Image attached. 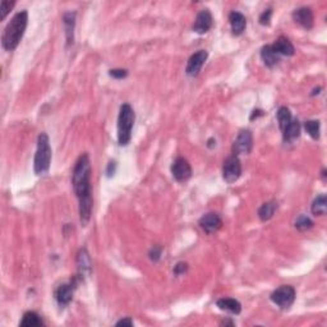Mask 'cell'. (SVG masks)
<instances>
[{
  "label": "cell",
  "mask_w": 327,
  "mask_h": 327,
  "mask_svg": "<svg viewBox=\"0 0 327 327\" xmlns=\"http://www.w3.org/2000/svg\"><path fill=\"white\" fill-rule=\"evenodd\" d=\"M27 23H29V13L27 10H22L17 13L12 21L6 25L1 36V45L5 50L12 51L18 46L27 29Z\"/></svg>",
  "instance_id": "6da1fadb"
},
{
  "label": "cell",
  "mask_w": 327,
  "mask_h": 327,
  "mask_svg": "<svg viewBox=\"0 0 327 327\" xmlns=\"http://www.w3.org/2000/svg\"><path fill=\"white\" fill-rule=\"evenodd\" d=\"M91 163L87 154H82L77 160L76 166L73 170L72 184L77 197L92 193L91 191Z\"/></svg>",
  "instance_id": "7a4b0ae2"
},
{
  "label": "cell",
  "mask_w": 327,
  "mask_h": 327,
  "mask_svg": "<svg viewBox=\"0 0 327 327\" xmlns=\"http://www.w3.org/2000/svg\"><path fill=\"white\" fill-rule=\"evenodd\" d=\"M134 111L129 104L120 106L118 117V142L120 146H127L132 139V129L134 124Z\"/></svg>",
  "instance_id": "3957f363"
},
{
  "label": "cell",
  "mask_w": 327,
  "mask_h": 327,
  "mask_svg": "<svg viewBox=\"0 0 327 327\" xmlns=\"http://www.w3.org/2000/svg\"><path fill=\"white\" fill-rule=\"evenodd\" d=\"M51 164V147L49 135L46 133H41L37 138V150L35 155L33 170L37 175L47 173Z\"/></svg>",
  "instance_id": "277c9868"
},
{
  "label": "cell",
  "mask_w": 327,
  "mask_h": 327,
  "mask_svg": "<svg viewBox=\"0 0 327 327\" xmlns=\"http://www.w3.org/2000/svg\"><path fill=\"white\" fill-rule=\"evenodd\" d=\"M296 296L295 289L292 285H283L280 288H277L272 294H271V300L276 305H279L280 308L286 309L292 307Z\"/></svg>",
  "instance_id": "5b68a950"
},
{
  "label": "cell",
  "mask_w": 327,
  "mask_h": 327,
  "mask_svg": "<svg viewBox=\"0 0 327 327\" xmlns=\"http://www.w3.org/2000/svg\"><path fill=\"white\" fill-rule=\"evenodd\" d=\"M242 175V163L236 155H231L224 161L223 176L224 180L228 183H234L239 179Z\"/></svg>",
  "instance_id": "8992f818"
},
{
  "label": "cell",
  "mask_w": 327,
  "mask_h": 327,
  "mask_svg": "<svg viewBox=\"0 0 327 327\" xmlns=\"http://www.w3.org/2000/svg\"><path fill=\"white\" fill-rule=\"evenodd\" d=\"M171 174L176 182H187L192 176V167L184 158H176L171 165Z\"/></svg>",
  "instance_id": "52a82bcc"
},
{
  "label": "cell",
  "mask_w": 327,
  "mask_h": 327,
  "mask_svg": "<svg viewBox=\"0 0 327 327\" xmlns=\"http://www.w3.org/2000/svg\"><path fill=\"white\" fill-rule=\"evenodd\" d=\"M252 146H253V135L249 129H244L238 134L235 142L233 145L234 155H247L251 152Z\"/></svg>",
  "instance_id": "ba28073f"
},
{
  "label": "cell",
  "mask_w": 327,
  "mask_h": 327,
  "mask_svg": "<svg viewBox=\"0 0 327 327\" xmlns=\"http://www.w3.org/2000/svg\"><path fill=\"white\" fill-rule=\"evenodd\" d=\"M208 58V53L206 50H199L195 53L189 58L188 64H187L186 73L189 77H197L201 72L202 66L204 65L206 60Z\"/></svg>",
  "instance_id": "9c48e42d"
},
{
  "label": "cell",
  "mask_w": 327,
  "mask_h": 327,
  "mask_svg": "<svg viewBox=\"0 0 327 327\" xmlns=\"http://www.w3.org/2000/svg\"><path fill=\"white\" fill-rule=\"evenodd\" d=\"M212 23H214V18H212V14L208 9H202L201 12L197 14L195 21V25H193V31L196 33H199V35H203L206 32H208L212 27Z\"/></svg>",
  "instance_id": "30bf717a"
},
{
  "label": "cell",
  "mask_w": 327,
  "mask_h": 327,
  "mask_svg": "<svg viewBox=\"0 0 327 327\" xmlns=\"http://www.w3.org/2000/svg\"><path fill=\"white\" fill-rule=\"evenodd\" d=\"M198 224L204 233L214 234L220 229L221 225H223V221H221L219 215L215 214V212H210V214L203 215V216L199 219Z\"/></svg>",
  "instance_id": "8fae6325"
},
{
  "label": "cell",
  "mask_w": 327,
  "mask_h": 327,
  "mask_svg": "<svg viewBox=\"0 0 327 327\" xmlns=\"http://www.w3.org/2000/svg\"><path fill=\"white\" fill-rule=\"evenodd\" d=\"M293 19L295 21L298 25L304 27L305 30H311L315 23V17H313V12L308 6H300L298 9L293 12Z\"/></svg>",
  "instance_id": "7c38bea8"
},
{
  "label": "cell",
  "mask_w": 327,
  "mask_h": 327,
  "mask_svg": "<svg viewBox=\"0 0 327 327\" xmlns=\"http://www.w3.org/2000/svg\"><path fill=\"white\" fill-rule=\"evenodd\" d=\"M79 220L83 227H87V224L91 220L92 212V193L79 197Z\"/></svg>",
  "instance_id": "4fadbf2b"
},
{
  "label": "cell",
  "mask_w": 327,
  "mask_h": 327,
  "mask_svg": "<svg viewBox=\"0 0 327 327\" xmlns=\"http://www.w3.org/2000/svg\"><path fill=\"white\" fill-rule=\"evenodd\" d=\"M55 298L60 307H65L73 299V285L72 284H62L55 292Z\"/></svg>",
  "instance_id": "5bb4252c"
},
{
  "label": "cell",
  "mask_w": 327,
  "mask_h": 327,
  "mask_svg": "<svg viewBox=\"0 0 327 327\" xmlns=\"http://www.w3.org/2000/svg\"><path fill=\"white\" fill-rule=\"evenodd\" d=\"M271 46H272V49H274L280 57L281 55H283V57H292V55H294V53H295V49H294L293 44L289 41V38L284 37V36L277 38Z\"/></svg>",
  "instance_id": "9a60e30c"
},
{
  "label": "cell",
  "mask_w": 327,
  "mask_h": 327,
  "mask_svg": "<svg viewBox=\"0 0 327 327\" xmlns=\"http://www.w3.org/2000/svg\"><path fill=\"white\" fill-rule=\"evenodd\" d=\"M229 21L230 26H231V31L233 35L239 36L244 32L245 27H247V19L243 16L240 12H231L229 14Z\"/></svg>",
  "instance_id": "2e32d148"
},
{
  "label": "cell",
  "mask_w": 327,
  "mask_h": 327,
  "mask_svg": "<svg viewBox=\"0 0 327 327\" xmlns=\"http://www.w3.org/2000/svg\"><path fill=\"white\" fill-rule=\"evenodd\" d=\"M216 304L221 311L230 312V313H233V315H239L240 312H242V304H240L236 299L221 298L217 300Z\"/></svg>",
  "instance_id": "e0dca14e"
},
{
  "label": "cell",
  "mask_w": 327,
  "mask_h": 327,
  "mask_svg": "<svg viewBox=\"0 0 327 327\" xmlns=\"http://www.w3.org/2000/svg\"><path fill=\"white\" fill-rule=\"evenodd\" d=\"M77 264H78V271L81 276H86L91 272V260L86 249H81L77 255Z\"/></svg>",
  "instance_id": "ac0fdd59"
},
{
  "label": "cell",
  "mask_w": 327,
  "mask_h": 327,
  "mask_svg": "<svg viewBox=\"0 0 327 327\" xmlns=\"http://www.w3.org/2000/svg\"><path fill=\"white\" fill-rule=\"evenodd\" d=\"M261 58L262 60H263V63L267 66H270V68L275 66L280 62V55L272 49L271 45H266V46L262 47Z\"/></svg>",
  "instance_id": "d6986e66"
},
{
  "label": "cell",
  "mask_w": 327,
  "mask_h": 327,
  "mask_svg": "<svg viewBox=\"0 0 327 327\" xmlns=\"http://www.w3.org/2000/svg\"><path fill=\"white\" fill-rule=\"evenodd\" d=\"M64 27H65V33H66V41L68 44H73L74 40V26H76V13L68 12L64 14L63 17Z\"/></svg>",
  "instance_id": "ffe728a7"
},
{
  "label": "cell",
  "mask_w": 327,
  "mask_h": 327,
  "mask_svg": "<svg viewBox=\"0 0 327 327\" xmlns=\"http://www.w3.org/2000/svg\"><path fill=\"white\" fill-rule=\"evenodd\" d=\"M284 132V139L286 142H294L296 138H299L300 135V124L298 120H292L289 123V126L286 127L283 131Z\"/></svg>",
  "instance_id": "44dd1931"
},
{
  "label": "cell",
  "mask_w": 327,
  "mask_h": 327,
  "mask_svg": "<svg viewBox=\"0 0 327 327\" xmlns=\"http://www.w3.org/2000/svg\"><path fill=\"white\" fill-rule=\"evenodd\" d=\"M277 204L276 202L271 201V202H266L260 207L258 210V217L261 219V221H268L271 220L272 217H274L275 211H276Z\"/></svg>",
  "instance_id": "7402d4cb"
},
{
  "label": "cell",
  "mask_w": 327,
  "mask_h": 327,
  "mask_svg": "<svg viewBox=\"0 0 327 327\" xmlns=\"http://www.w3.org/2000/svg\"><path fill=\"white\" fill-rule=\"evenodd\" d=\"M19 325L22 327H38L42 326L44 322L36 312H26Z\"/></svg>",
  "instance_id": "603a6c76"
},
{
  "label": "cell",
  "mask_w": 327,
  "mask_h": 327,
  "mask_svg": "<svg viewBox=\"0 0 327 327\" xmlns=\"http://www.w3.org/2000/svg\"><path fill=\"white\" fill-rule=\"evenodd\" d=\"M327 210V197L326 195H320L312 203V212L316 216H324Z\"/></svg>",
  "instance_id": "cb8c5ba5"
},
{
  "label": "cell",
  "mask_w": 327,
  "mask_h": 327,
  "mask_svg": "<svg viewBox=\"0 0 327 327\" xmlns=\"http://www.w3.org/2000/svg\"><path fill=\"white\" fill-rule=\"evenodd\" d=\"M277 122H279V127H280L281 131H284L292 122V113L286 106H281L277 110Z\"/></svg>",
  "instance_id": "d4e9b609"
},
{
  "label": "cell",
  "mask_w": 327,
  "mask_h": 327,
  "mask_svg": "<svg viewBox=\"0 0 327 327\" xmlns=\"http://www.w3.org/2000/svg\"><path fill=\"white\" fill-rule=\"evenodd\" d=\"M304 128L312 138H320V122L318 120H308V122H305Z\"/></svg>",
  "instance_id": "484cf974"
},
{
  "label": "cell",
  "mask_w": 327,
  "mask_h": 327,
  "mask_svg": "<svg viewBox=\"0 0 327 327\" xmlns=\"http://www.w3.org/2000/svg\"><path fill=\"white\" fill-rule=\"evenodd\" d=\"M312 227H313V221H312L309 217L305 216V215H300V216L296 219L295 228L299 230V231H305V230H309Z\"/></svg>",
  "instance_id": "4316f807"
},
{
  "label": "cell",
  "mask_w": 327,
  "mask_h": 327,
  "mask_svg": "<svg viewBox=\"0 0 327 327\" xmlns=\"http://www.w3.org/2000/svg\"><path fill=\"white\" fill-rule=\"evenodd\" d=\"M161 255H163V247H160V245H154L151 251H150V253H148V257H150L151 261L158 262L161 258Z\"/></svg>",
  "instance_id": "83f0119b"
},
{
  "label": "cell",
  "mask_w": 327,
  "mask_h": 327,
  "mask_svg": "<svg viewBox=\"0 0 327 327\" xmlns=\"http://www.w3.org/2000/svg\"><path fill=\"white\" fill-rule=\"evenodd\" d=\"M14 1H6V0H3L1 4H0V12H1V19H4L6 17V14L9 13V10L12 9L13 6H14Z\"/></svg>",
  "instance_id": "f1b7e54d"
},
{
  "label": "cell",
  "mask_w": 327,
  "mask_h": 327,
  "mask_svg": "<svg viewBox=\"0 0 327 327\" xmlns=\"http://www.w3.org/2000/svg\"><path fill=\"white\" fill-rule=\"evenodd\" d=\"M271 16H272V9L268 8V9L264 10L261 16H260V23H261L262 26H268L271 22Z\"/></svg>",
  "instance_id": "f546056e"
},
{
  "label": "cell",
  "mask_w": 327,
  "mask_h": 327,
  "mask_svg": "<svg viewBox=\"0 0 327 327\" xmlns=\"http://www.w3.org/2000/svg\"><path fill=\"white\" fill-rule=\"evenodd\" d=\"M188 271V264L186 263V262H178V263L174 266V274L176 275V276H182V275H184Z\"/></svg>",
  "instance_id": "4dcf8cb0"
},
{
  "label": "cell",
  "mask_w": 327,
  "mask_h": 327,
  "mask_svg": "<svg viewBox=\"0 0 327 327\" xmlns=\"http://www.w3.org/2000/svg\"><path fill=\"white\" fill-rule=\"evenodd\" d=\"M109 74H110V77H113V78H115V79H123L128 76V70L127 69H111L110 72H109Z\"/></svg>",
  "instance_id": "1f68e13d"
},
{
  "label": "cell",
  "mask_w": 327,
  "mask_h": 327,
  "mask_svg": "<svg viewBox=\"0 0 327 327\" xmlns=\"http://www.w3.org/2000/svg\"><path fill=\"white\" fill-rule=\"evenodd\" d=\"M115 169H117V164H115V161H110L106 169L107 176H113L114 173H115Z\"/></svg>",
  "instance_id": "d6a6232c"
},
{
  "label": "cell",
  "mask_w": 327,
  "mask_h": 327,
  "mask_svg": "<svg viewBox=\"0 0 327 327\" xmlns=\"http://www.w3.org/2000/svg\"><path fill=\"white\" fill-rule=\"evenodd\" d=\"M133 321L131 320V318H123V320H120V321L117 322V326H128V327H132L133 326Z\"/></svg>",
  "instance_id": "836d02e7"
},
{
  "label": "cell",
  "mask_w": 327,
  "mask_h": 327,
  "mask_svg": "<svg viewBox=\"0 0 327 327\" xmlns=\"http://www.w3.org/2000/svg\"><path fill=\"white\" fill-rule=\"evenodd\" d=\"M262 115H263V111L262 110H253V113H252L251 115V120L257 119L258 117H262Z\"/></svg>",
  "instance_id": "e575fe53"
},
{
  "label": "cell",
  "mask_w": 327,
  "mask_h": 327,
  "mask_svg": "<svg viewBox=\"0 0 327 327\" xmlns=\"http://www.w3.org/2000/svg\"><path fill=\"white\" fill-rule=\"evenodd\" d=\"M214 142H216L214 138L208 139V147H212V146H214Z\"/></svg>",
  "instance_id": "d590c367"
},
{
  "label": "cell",
  "mask_w": 327,
  "mask_h": 327,
  "mask_svg": "<svg viewBox=\"0 0 327 327\" xmlns=\"http://www.w3.org/2000/svg\"><path fill=\"white\" fill-rule=\"evenodd\" d=\"M221 325H225V326H227V325H230V326H234L233 322H230V321H224V322H221Z\"/></svg>",
  "instance_id": "8d00e7d4"
}]
</instances>
